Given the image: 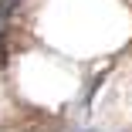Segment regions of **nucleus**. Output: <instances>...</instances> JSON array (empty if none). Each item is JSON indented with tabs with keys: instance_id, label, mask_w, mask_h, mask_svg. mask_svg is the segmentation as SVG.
<instances>
[{
	"instance_id": "1",
	"label": "nucleus",
	"mask_w": 132,
	"mask_h": 132,
	"mask_svg": "<svg viewBox=\"0 0 132 132\" xmlns=\"http://www.w3.org/2000/svg\"><path fill=\"white\" fill-rule=\"evenodd\" d=\"M17 7H20V0H0V41H4V34H7V27H10Z\"/></svg>"
}]
</instances>
